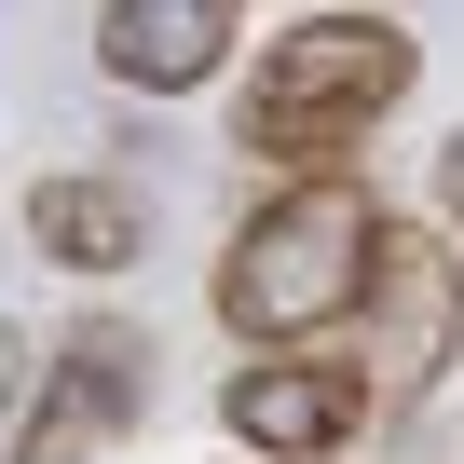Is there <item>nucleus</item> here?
Segmentation results:
<instances>
[{"label": "nucleus", "mask_w": 464, "mask_h": 464, "mask_svg": "<svg viewBox=\"0 0 464 464\" xmlns=\"http://www.w3.org/2000/svg\"><path fill=\"white\" fill-rule=\"evenodd\" d=\"M369 246H382V191L342 178V164H314V178L260 191V218L232 232V260H218L205 301H218V328L246 342V355L328 342V328L355 314V287H369Z\"/></svg>", "instance_id": "1"}, {"label": "nucleus", "mask_w": 464, "mask_h": 464, "mask_svg": "<svg viewBox=\"0 0 464 464\" xmlns=\"http://www.w3.org/2000/svg\"><path fill=\"white\" fill-rule=\"evenodd\" d=\"M410 82H423V42H410L396 14H301V28L260 42L232 137H246L260 164H287V178H314V164H355V137H369Z\"/></svg>", "instance_id": "2"}, {"label": "nucleus", "mask_w": 464, "mask_h": 464, "mask_svg": "<svg viewBox=\"0 0 464 464\" xmlns=\"http://www.w3.org/2000/svg\"><path fill=\"white\" fill-rule=\"evenodd\" d=\"M355 382H369V410H423L437 382H450V355H464V246L450 232H423V218H382V246H369V287H355Z\"/></svg>", "instance_id": "3"}, {"label": "nucleus", "mask_w": 464, "mask_h": 464, "mask_svg": "<svg viewBox=\"0 0 464 464\" xmlns=\"http://www.w3.org/2000/svg\"><path fill=\"white\" fill-rule=\"evenodd\" d=\"M150 423V342L123 328V314H82L42 369H28V396H14V464H96V450H123Z\"/></svg>", "instance_id": "4"}, {"label": "nucleus", "mask_w": 464, "mask_h": 464, "mask_svg": "<svg viewBox=\"0 0 464 464\" xmlns=\"http://www.w3.org/2000/svg\"><path fill=\"white\" fill-rule=\"evenodd\" d=\"M218 423L246 437V450H274V464H328V450H355L382 410H369V382H355V369H328V355L274 342V355H246V369L218 382Z\"/></svg>", "instance_id": "5"}, {"label": "nucleus", "mask_w": 464, "mask_h": 464, "mask_svg": "<svg viewBox=\"0 0 464 464\" xmlns=\"http://www.w3.org/2000/svg\"><path fill=\"white\" fill-rule=\"evenodd\" d=\"M232 42H246V0H110L96 14V69L123 96H191L232 69Z\"/></svg>", "instance_id": "6"}, {"label": "nucleus", "mask_w": 464, "mask_h": 464, "mask_svg": "<svg viewBox=\"0 0 464 464\" xmlns=\"http://www.w3.org/2000/svg\"><path fill=\"white\" fill-rule=\"evenodd\" d=\"M28 246L55 260V274H137V246H150V218H137V191L123 178H42L28 191Z\"/></svg>", "instance_id": "7"}, {"label": "nucleus", "mask_w": 464, "mask_h": 464, "mask_svg": "<svg viewBox=\"0 0 464 464\" xmlns=\"http://www.w3.org/2000/svg\"><path fill=\"white\" fill-rule=\"evenodd\" d=\"M437 232H450V246H464V123L437 137Z\"/></svg>", "instance_id": "8"}, {"label": "nucleus", "mask_w": 464, "mask_h": 464, "mask_svg": "<svg viewBox=\"0 0 464 464\" xmlns=\"http://www.w3.org/2000/svg\"><path fill=\"white\" fill-rule=\"evenodd\" d=\"M14 396H28V342L0 328V423H14Z\"/></svg>", "instance_id": "9"}]
</instances>
